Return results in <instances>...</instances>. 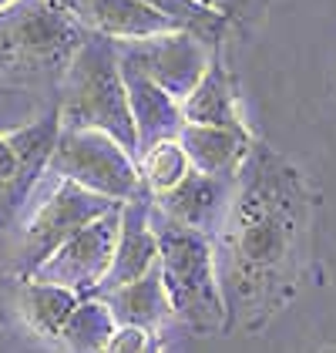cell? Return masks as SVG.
Here are the masks:
<instances>
[{
	"label": "cell",
	"mask_w": 336,
	"mask_h": 353,
	"mask_svg": "<svg viewBox=\"0 0 336 353\" xmlns=\"http://www.w3.org/2000/svg\"><path fill=\"white\" fill-rule=\"evenodd\" d=\"M78 17L87 30L112 41H145L178 30V24L155 10L148 0H84Z\"/></svg>",
	"instance_id": "cell-12"
},
{
	"label": "cell",
	"mask_w": 336,
	"mask_h": 353,
	"mask_svg": "<svg viewBox=\"0 0 336 353\" xmlns=\"http://www.w3.org/2000/svg\"><path fill=\"white\" fill-rule=\"evenodd\" d=\"M306 185L276 152L252 145L232 182L219 236L229 326L259 330L296 290L306 239Z\"/></svg>",
	"instance_id": "cell-1"
},
{
	"label": "cell",
	"mask_w": 336,
	"mask_h": 353,
	"mask_svg": "<svg viewBox=\"0 0 336 353\" xmlns=\"http://www.w3.org/2000/svg\"><path fill=\"white\" fill-rule=\"evenodd\" d=\"M178 145L185 148L189 165L196 172L216 175V179H235L246 162L249 148L255 145L249 132L235 128H216V125H182Z\"/></svg>",
	"instance_id": "cell-14"
},
{
	"label": "cell",
	"mask_w": 336,
	"mask_h": 353,
	"mask_svg": "<svg viewBox=\"0 0 336 353\" xmlns=\"http://www.w3.org/2000/svg\"><path fill=\"white\" fill-rule=\"evenodd\" d=\"M182 118L189 125H216V128H235V132H249L239 118L235 108V94L229 88L222 64L209 61L205 74L198 78V84L189 91V98L182 101Z\"/></svg>",
	"instance_id": "cell-16"
},
{
	"label": "cell",
	"mask_w": 336,
	"mask_h": 353,
	"mask_svg": "<svg viewBox=\"0 0 336 353\" xmlns=\"http://www.w3.org/2000/svg\"><path fill=\"white\" fill-rule=\"evenodd\" d=\"M48 175L71 179L114 202L148 195L141 182V168L135 165L132 152L98 128H61L54 155L48 162Z\"/></svg>",
	"instance_id": "cell-5"
},
{
	"label": "cell",
	"mask_w": 336,
	"mask_h": 353,
	"mask_svg": "<svg viewBox=\"0 0 336 353\" xmlns=\"http://www.w3.org/2000/svg\"><path fill=\"white\" fill-rule=\"evenodd\" d=\"M78 303H81V296L74 290L48 283V279H37V276H28V279L17 283V313H21V320L28 323L30 333H37L44 340H54V343Z\"/></svg>",
	"instance_id": "cell-15"
},
{
	"label": "cell",
	"mask_w": 336,
	"mask_h": 353,
	"mask_svg": "<svg viewBox=\"0 0 336 353\" xmlns=\"http://www.w3.org/2000/svg\"><path fill=\"white\" fill-rule=\"evenodd\" d=\"M57 91H61L57 94L61 128H98L112 135L114 141H121L132 155L138 152V135H135V121L128 108L118 44L112 37L87 30Z\"/></svg>",
	"instance_id": "cell-3"
},
{
	"label": "cell",
	"mask_w": 336,
	"mask_h": 353,
	"mask_svg": "<svg viewBox=\"0 0 336 353\" xmlns=\"http://www.w3.org/2000/svg\"><path fill=\"white\" fill-rule=\"evenodd\" d=\"M155 266H158V236H155V225H151V199L148 195L145 199H128V202H121V229H118L112 270H108V276L101 279V286L94 293H105L112 286L132 283V279L145 276Z\"/></svg>",
	"instance_id": "cell-11"
},
{
	"label": "cell",
	"mask_w": 336,
	"mask_h": 353,
	"mask_svg": "<svg viewBox=\"0 0 336 353\" xmlns=\"http://www.w3.org/2000/svg\"><path fill=\"white\" fill-rule=\"evenodd\" d=\"M57 135H61L57 105H51V111H44L30 125L7 132L10 145H14V155H17V165H14V175L0 185V229L17 219V212L30 199V192L37 189L41 175H48V162L54 155Z\"/></svg>",
	"instance_id": "cell-9"
},
{
	"label": "cell",
	"mask_w": 336,
	"mask_h": 353,
	"mask_svg": "<svg viewBox=\"0 0 336 353\" xmlns=\"http://www.w3.org/2000/svg\"><path fill=\"white\" fill-rule=\"evenodd\" d=\"M7 3H14V0H0V10H3V7H7Z\"/></svg>",
	"instance_id": "cell-22"
},
{
	"label": "cell",
	"mask_w": 336,
	"mask_h": 353,
	"mask_svg": "<svg viewBox=\"0 0 336 353\" xmlns=\"http://www.w3.org/2000/svg\"><path fill=\"white\" fill-rule=\"evenodd\" d=\"M112 205H118L114 199H105V195L84 189V185L71 182V179H61L57 189L37 205V212L30 216V222L21 232L17 259H14V276L17 279L34 276L41 270V263L67 236H74L81 225H87L91 219H98L101 212H108Z\"/></svg>",
	"instance_id": "cell-6"
},
{
	"label": "cell",
	"mask_w": 336,
	"mask_h": 353,
	"mask_svg": "<svg viewBox=\"0 0 336 353\" xmlns=\"http://www.w3.org/2000/svg\"><path fill=\"white\" fill-rule=\"evenodd\" d=\"M118 229H121V202L112 205L108 212H101L98 219H91L87 225H81L74 236H67L41 263V270L34 276L57 283V286H67L78 296H91L112 270Z\"/></svg>",
	"instance_id": "cell-7"
},
{
	"label": "cell",
	"mask_w": 336,
	"mask_h": 353,
	"mask_svg": "<svg viewBox=\"0 0 336 353\" xmlns=\"http://www.w3.org/2000/svg\"><path fill=\"white\" fill-rule=\"evenodd\" d=\"M105 353H162V333L138 330V326H118Z\"/></svg>",
	"instance_id": "cell-19"
},
{
	"label": "cell",
	"mask_w": 336,
	"mask_h": 353,
	"mask_svg": "<svg viewBox=\"0 0 336 353\" xmlns=\"http://www.w3.org/2000/svg\"><path fill=\"white\" fill-rule=\"evenodd\" d=\"M14 165H17V155H14V145H10V138L7 132H0V185L14 175Z\"/></svg>",
	"instance_id": "cell-20"
},
{
	"label": "cell",
	"mask_w": 336,
	"mask_h": 353,
	"mask_svg": "<svg viewBox=\"0 0 336 353\" xmlns=\"http://www.w3.org/2000/svg\"><path fill=\"white\" fill-rule=\"evenodd\" d=\"M232 182L235 179H216V175L189 168L182 175V182L162 195H155L151 205L171 222L216 239L225 222V212H229V202H232Z\"/></svg>",
	"instance_id": "cell-10"
},
{
	"label": "cell",
	"mask_w": 336,
	"mask_h": 353,
	"mask_svg": "<svg viewBox=\"0 0 336 353\" xmlns=\"http://www.w3.org/2000/svg\"><path fill=\"white\" fill-rule=\"evenodd\" d=\"M51 3H57V7H64V10H71V14H78L81 10L84 0H51Z\"/></svg>",
	"instance_id": "cell-21"
},
{
	"label": "cell",
	"mask_w": 336,
	"mask_h": 353,
	"mask_svg": "<svg viewBox=\"0 0 336 353\" xmlns=\"http://www.w3.org/2000/svg\"><path fill=\"white\" fill-rule=\"evenodd\" d=\"M87 37L78 14L51 0H14L0 10V81L41 91L61 84Z\"/></svg>",
	"instance_id": "cell-2"
},
{
	"label": "cell",
	"mask_w": 336,
	"mask_h": 353,
	"mask_svg": "<svg viewBox=\"0 0 336 353\" xmlns=\"http://www.w3.org/2000/svg\"><path fill=\"white\" fill-rule=\"evenodd\" d=\"M189 168H192V165H189L185 148L178 145V135L151 141V145L141 152V182H145V192H148L151 199L168 192L171 185H178Z\"/></svg>",
	"instance_id": "cell-18"
},
{
	"label": "cell",
	"mask_w": 336,
	"mask_h": 353,
	"mask_svg": "<svg viewBox=\"0 0 336 353\" xmlns=\"http://www.w3.org/2000/svg\"><path fill=\"white\" fill-rule=\"evenodd\" d=\"M118 61L135 68L148 81H155L162 91H168L178 105L189 98V91L198 84V78L209 68V48L189 30H171L145 41H114Z\"/></svg>",
	"instance_id": "cell-8"
},
{
	"label": "cell",
	"mask_w": 336,
	"mask_h": 353,
	"mask_svg": "<svg viewBox=\"0 0 336 353\" xmlns=\"http://www.w3.org/2000/svg\"><path fill=\"white\" fill-rule=\"evenodd\" d=\"M94 296L105 299V306L112 310L118 326H138V330L162 333L175 320V310H171V299L165 293L158 266L148 270L145 276H138V279H132V283L112 286V290L94 293Z\"/></svg>",
	"instance_id": "cell-13"
},
{
	"label": "cell",
	"mask_w": 336,
	"mask_h": 353,
	"mask_svg": "<svg viewBox=\"0 0 336 353\" xmlns=\"http://www.w3.org/2000/svg\"><path fill=\"white\" fill-rule=\"evenodd\" d=\"M114 330L118 323H114L112 310L105 306V299L81 296V303L74 306V313L67 316V323L61 330L57 343L64 347V353H105Z\"/></svg>",
	"instance_id": "cell-17"
},
{
	"label": "cell",
	"mask_w": 336,
	"mask_h": 353,
	"mask_svg": "<svg viewBox=\"0 0 336 353\" xmlns=\"http://www.w3.org/2000/svg\"><path fill=\"white\" fill-rule=\"evenodd\" d=\"M151 225L158 236V272L171 299L175 320L196 333H225L229 306H225L222 279L216 266V243L196 229H185L165 219L151 205Z\"/></svg>",
	"instance_id": "cell-4"
}]
</instances>
